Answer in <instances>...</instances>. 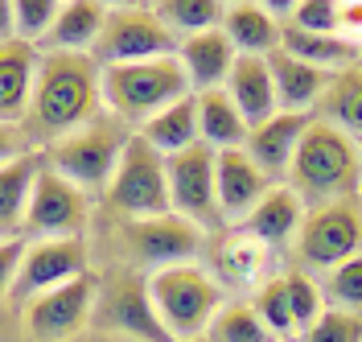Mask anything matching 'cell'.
I'll list each match as a JSON object with an SVG mask.
<instances>
[{
	"instance_id": "obj_9",
	"label": "cell",
	"mask_w": 362,
	"mask_h": 342,
	"mask_svg": "<svg viewBox=\"0 0 362 342\" xmlns=\"http://www.w3.org/2000/svg\"><path fill=\"white\" fill-rule=\"evenodd\" d=\"M119 244L132 264L144 268H169V264H194L206 251V231L181 215H153V219H119Z\"/></svg>"
},
{
	"instance_id": "obj_25",
	"label": "cell",
	"mask_w": 362,
	"mask_h": 342,
	"mask_svg": "<svg viewBox=\"0 0 362 342\" xmlns=\"http://www.w3.org/2000/svg\"><path fill=\"white\" fill-rule=\"evenodd\" d=\"M194 108H198V140L214 153L226 149H243L247 144V120L239 115V108L230 103L226 91H198L194 95Z\"/></svg>"
},
{
	"instance_id": "obj_7",
	"label": "cell",
	"mask_w": 362,
	"mask_h": 342,
	"mask_svg": "<svg viewBox=\"0 0 362 342\" xmlns=\"http://www.w3.org/2000/svg\"><path fill=\"white\" fill-rule=\"evenodd\" d=\"M107 206L119 219H153V215H169V178H165V157L148 140L132 132L124 157L115 165L112 182H107Z\"/></svg>"
},
{
	"instance_id": "obj_10",
	"label": "cell",
	"mask_w": 362,
	"mask_h": 342,
	"mask_svg": "<svg viewBox=\"0 0 362 342\" xmlns=\"http://www.w3.org/2000/svg\"><path fill=\"white\" fill-rule=\"evenodd\" d=\"M95 330L128 334L136 342H173L169 330L160 326L153 297H148V276L140 273H115L112 280H99L95 309H90Z\"/></svg>"
},
{
	"instance_id": "obj_44",
	"label": "cell",
	"mask_w": 362,
	"mask_h": 342,
	"mask_svg": "<svg viewBox=\"0 0 362 342\" xmlns=\"http://www.w3.org/2000/svg\"><path fill=\"white\" fill-rule=\"evenodd\" d=\"M358 206H362V194H358Z\"/></svg>"
},
{
	"instance_id": "obj_5",
	"label": "cell",
	"mask_w": 362,
	"mask_h": 342,
	"mask_svg": "<svg viewBox=\"0 0 362 342\" xmlns=\"http://www.w3.org/2000/svg\"><path fill=\"white\" fill-rule=\"evenodd\" d=\"M128 140H132V128L124 120H115L112 112H103L99 120H90L87 128L54 140L45 149V165L54 173H62L66 182H74L83 194L87 190H107Z\"/></svg>"
},
{
	"instance_id": "obj_13",
	"label": "cell",
	"mask_w": 362,
	"mask_h": 342,
	"mask_svg": "<svg viewBox=\"0 0 362 342\" xmlns=\"http://www.w3.org/2000/svg\"><path fill=\"white\" fill-rule=\"evenodd\" d=\"M83 227H87V194L62 173H54L49 165H42L25 206L21 231L33 239H70V235H83Z\"/></svg>"
},
{
	"instance_id": "obj_16",
	"label": "cell",
	"mask_w": 362,
	"mask_h": 342,
	"mask_svg": "<svg viewBox=\"0 0 362 342\" xmlns=\"http://www.w3.org/2000/svg\"><path fill=\"white\" fill-rule=\"evenodd\" d=\"M300 223H305V203H300L284 182H276L268 194L243 215L239 231L251 235L255 244H264V248L272 251V248H284L288 239H296Z\"/></svg>"
},
{
	"instance_id": "obj_21",
	"label": "cell",
	"mask_w": 362,
	"mask_h": 342,
	"mask_svg": "<svg viewBox=\"0 0 362 342\" xmlns=\"http://www.w3.org/2000/svg\"><path fill=\"white\" fill-rule=\"evenodd\" d=\"M268 67H272V83H276V103H280V112L313 115L317 103H321V95H325V87H329V74L288 58L284 50L272 54Z\"/></svg>"
},
{
	"instance_id": "obj_19",
	"label": "cell",
	"mask_w": 362,
	"mask_h": 342,
	"mask_svg": "<svg viewBox=\"0 0 362 342\" xmlns=\"http://www.w3.org/2000/svg\"><path fill=\"white\" fill-rule=\"evenodd\" d=\"M223 91L230 95V103L239 108V115L247 120V128H255V124H264V120H272L280 112L268 58H235Z\"/></svg>"
},
{
	"instance_id": "obj_39",
	"label": "cell",
	"mask_w": 362,
	"mask_h": 342,
	"mask_svg": "<svg viewBox=\"0 0 362 342\" xmlns=\"http://www.w3.org/2000/svg\"><path fill=\"white\" fill-rule=\"evenodd\" d=\"M25 153H33V144H29L21 124H0V165L25 157Z\"/></svg>"
},
{
	"instance_id": "obj_12",
	"label": "cell",
	"mask_w": 362,
	"mask_h": 342,
	"mask_svg": "<svg viewBox=\"0 0 362 342\" xmlns=\"http://www.w3.org/2000/svg\"><path fill=\"white\" fill-rule=\"evenodd\" d=\"M95 293H99V280H95V273H87V276H78V280H70V285H58L49 293L29 297L25 309H21L29 338L33 342H62L70 334H78L83 326H90Z\"/></svg>"
},
{
	"instance_id": "obj_24",
	"label": "cell",
	"mask_w": 362,
	"mask_h": 342,
	"mask_svg": "<svg viewBox=\"0 0 362 342\" xmlns=\"http://www.w3.org/2000/svg\"><path fill=\"white\" fill-rule=\"evenodd\" d=\"M280 50H284L288 58H296V62H305V67L325 70V74L350 70L362 58L358 46H350V42H341V38H325V33H305V29H296L293 21H280Z\"/></svg>"
},
{
	"instance_id": "obj_23",
	"label": "cell",
	"mask_w": 362,
	"mask_h": 342,
	"mask_svg": "<svg viewBox=\"0 0 362 342\" xmlns=\"http://www.w3.org/2000/svg\"><path fill=\"white\" fill-rule=\"evenodd\" d=\"M112 4H99V0H70L58 4V21L45 38V50H58V54H90L103 21H107Z\"/></svg>"
},
{
	"instance_id": "obj_4",
	"label": "cell",
	"mask_w": 362,
	"mask_h": 342,
	"mask_svg": "<svg viewBox=\"0 0 362 342\" xmlns=\"http://www.w3.org/2000/svg\"><path fill=\"white\" fill-rule=\"evenodd\" d=\"M148 297L169 338H202L223 309V289L202 264H169L148 273Z\"/></svg>"
},
{
	"instance_id": "obj_43",
	"label": "cell",
	"mask_w": 362,
	"mask_h": 342,
	"mask_svg": "<svg viewBox=\"0 0 362 342\" xmlns=\"http://www.w3.org/2000/svg\"><path fill=\"white\" fill-rule=\"evenodd\" d=\"M358 165H362V140H358Z\"/></svg>"
},
{
	"instance_id": "obj_18",
	"label": "cell",
	"mask_w": 362,
	"mask_h": 342,
	"mask_svg": "<svg viewBox=\"0 0 362 342\" xmlns=\"http://www.w3.org/2000/svg\"><path fill=\"white\" fill-rule=\"evenodd\" d=\"M235 46L226 42L223 29H206L198 38H185L177 42V62L189 79V91H223L226 87V74L235 67Z\"/></svg>"
},
{
	"instance_id": "obj_36",
	"label": "cell",
	"mask_w": 362,
	"mask_h": 342,
	"mask_svg": "<svg viewBox=\"0 0 362 342\" xmlns=\"http://www.w3.org/2000/svg\"><path fill=\"white\" fill-rule=\"evenodd\" d=\"M338 4L334 0H300V4H284L280 8V21H293L305 33H325V38H338Z\"/></svg>"
},
{
	"instance_id": "obj_42",
	"label": "cell",
	"mask_w": 362,
	"mask_h": 342,
	"mask_svg": "<svg viewBox=\"0 0 362 342\" xmlns=\"http://www.w3.org/2000/svg\"><path fill=\"white\" fill-rule=\"evenodd\" d=\"M181 342H210V338H206V334H202V338H181Z\"/></svg>"
},
{
	"instance_id": "obj_17",
	"label": "cell",
	"mask_w": 362,
	"mask_h": 342,
	"mask_svg": "<svg viewBox=\"0 0 362 342\" xmlns=\"http://www.w3.org/2000/svg\"><path fill=\"white\" fill-rule=\"evenodd\" d=\"M309 120L313 115H293V112H276L272 120L264 124H255L247 132V157L268 173L272 182H280L284 173H288V165H293V153L300 137H305V128H309Z\"/></svg>"
},
{
	"instance_id": "obj_6",
	"label": "cell",
	"mask_w": 362,
	"mask_h": 342,
	"mask_svg": "<svg viewBox=\"0 0 362 342\" xmlns=\"http://www.w3.org/2000/svg\"><path fill=\"white\" fill-rule=\"evenodd\" d=\"M90 58L103 70L153 62V58H177V38L165 29L153 4H119V8L112 4Z\"/></svg>"
},
{
	"instance_id": "obj_35",
	"label": "cell",
	"mask_w": 362,
	"mask_h": 342,
	"mask_svg": "<svg viewBox=\"0 0 362 342\" xmlns=\"http://www.w3.org/2000/svg\"><path fill=\"white\" fill-rule=\"evenodd\" d=\"M13 8H17V42L42 50L58 21V0H17Z\"/></svg>"
},
{
	"instance_id": "obj_20",
	"label": "cell",
	"mask_w": 362,
	"mask_h": 342,
	"mask_svg": "<svg viewBox=\"0 0 362 342\" xmlns=\"http://www.w3.org/2000/svg\"><path fill=\"white\" fill-rule=\"evenodd\" d=\"M42 50L25 42H4L0 46V124H21L29 112V95L37 79Z\"/></svg>"
},
{
	"instance_id": "obj_40",
	"label": "cell",
	"mask_w": 362,
	"mask_h": 342,
	"mask_svg": "<svg viewBox=\"0 0 362 342\" xmlns=\"http://www.w3.org/2000/svg\"><path fill=\"white\" fill-rule=\"evenodd\" d=\"M338 38L362 50V0H346V4H338Z\"/></svg>"
},
{
	"instance_id": "obj_32",
	"label": "cell",
	"mask_w": 362,
	"mask_h": 342,
	"mask_svg": "<svg viewBox=\"0 0 362 342\" xmlns=\"http://www.w3.org/2000/svg\"><path fill=\"white\" fill-rule=\"evenodd\" d=\"M251 309L259 314V321L272 330V338L276 342H288V338H300V330H296L293 321V309H288V289H284V276H272L264 280L255 297H251Z\"/></svg>"
},
{
	"instance_id": "obj_37",
	"label": "cell",
	"mask_w": 362,
	"mask_h": 342,
	"mask_svg": "<svg viewBox=\"0 0 362 342\" xmlns=\"http://www.w3.org/2000/svg\"><path fill=\"white\" fill-rule=\"evenodd\" d=\"M300 342H362V314H346V309H334L329 305L300 334Z\"/></svg>"
},
{
	"instance_id": "obj_34",
	"label": "cell",
	"mask_w": 362,
	"mask_h": 342,
	"mask_svg": "<svg viewBox=\"0 0 362 342\" xmlns=\"http://www.w3.org/2000/svg\"><path fill=\"white\" fill-rule=\"evenodd\" d=\"M284 289H288V309H293L296 330L305 334V330L329 309V305H325V293H321V285H317L309 273H288L284 276Z\"/></svg>"
},
{
	"instance_id": "obj_14",
	"label": "cell",
	"mask_w": 362,
	"mask_h": 342,
	"mask_svg": "<svg viewBox=\"0 0 362 342\" xmlns=\"http://www.w3.org/2000/svg\"><path fill=\"white\" fill-rule=\"evenodd\" d=\"M87 239L83 235H70V239H33L25 244L21 256V273L13 280V297L17 301H29L37 293H49L58 285H70L78 276H87Z\"/></svg>"
},
{
	"instance_id": "obj_1",
	"label": "cell",
	"mask_w": 362,
	"mask_h": 342,
	"mask_svg": "<svg viewBox=\"0 0 362 342\" xmlns=\"http://www.w3.org/2000/svg\"><path fill=\"white\" fill-rule=\"evenodd\" d=\"M103 112H107L103 108V67L90 54L42 50L29 112L21 120L29 144L37 153H45L54 140L87 128L90 120H99Z\"/></svg>"
},
{
	"instance_id": "obj_3",
	"label": "cell",
	"mask_w": 362,
	"mask_h": 342,
	"mask_svg": "<svg viewBox=\"0 0 362 342\" xmlns=\"http://www.w3.org/2000/svg\"><path fill=\"white\" fill-rule=\"evenodd\" d=\"M185 95L194 91H189V79L177 58H153V62L103 70V108L115 120H124L132 132Z\"/></svg>"
},
{
	"instance_id": "obj_22",
	"label": "cell",
	"mask_w": 362,
	"mask_h": 342,
	"mask_svg": "<svg viewBox=\"0 0 362 342\" xmlns=\"http://www.w3.org/2000/svg\"><path fill=\"white\" fill-rule=\"evenodd\" d=\"M223 33L239 58H272L280 50V21L268 4H226Z\"/></svg>"
},
{
	"instance_id": "obj_27",
	"label": "cell",
	"mask_w": 362,
	"mask_h": 342,
	"mask_svg": "<svg viewBox=\"0 0 362 342\" xmlns=\"http://www.w3.org/2000/svg\"><path fill=\"white\" fill-rule=\"evenodd\" d=\"M313 115L325 120V124H334L350 140H362V67L329 74V87H325Z\"/></svg>"
},
{
	"instance_id": "obj_33",
	"label": "cell",
	"mask_w": 362,
	"mask_h": 342,
	"mask_svg": "<svg viewBox=\"0 0 362 342\" xmlns=\"http://www.w3.org/2000/svg\"><path fill=\"white\" fill-rule=\"evenodd\" d=\"M321 293H325V301H334V309L362 314V251L354 260H346V264H338V268L325 273Z\"/></svg>"
},
{
	"instance_id": "obj_11",
	"label": "cell",
	"mask_w": 362,
	"mask_h": 342,
	"mask_svg": "<svg viewBox=\"0 0 362 342\" xmlns=\"http://www.w3.org/2000/svg\"><path fill=\"white\" fill-rule=\"evenodd\" d=\"M214 165L218 153L206 149L202 140L181 149L173 157H165V178H169V206L173 215L198 223V227H218L223 210H218V190H214Z\"/></svg>"
},
{
	"instance_id": "obj_31",
	"label": "cell",
	"mask_w": 362,
	"mask_h": 342,
	"mask_svg": "<svg viewBox=\"0 0 362 342\" xmlns=\"http://www.w3.org/2000/svg\"><path fill=\"white\" fill-rule=\"evenodd\" d=\"M206 338L210 342H276L272 330L259 321V314L251 309V301H230V305H223L214 314V321H210Z\"/></svg>"
},
{
	"instance_id": "obj_28",
	"label": "cell",
	"mask_w": 362,
	"mask_h": 342,
	"mask_svg": "<svg viewBox=\"0 0 362 342\" xmlns=\"http://www.w3.org/2000/svg\"><path fill=\"white\" fill-rule=\"evenodd\" d=\"M136 132L148 140L160 157H173V153H181V149L198 144V108H194V95L169 103L165 112H157L148 124H140Z\"/></svg>"
},
{
	"instance_id": "obj_29",
	"label": "cell",
	"mask_w": 362,
	"mask_h": 342,
	"mask_svg": "<svg viewBox=\"0 0 362 342\" xmlns=\"http://www.w3.org/2000/svg\"><path fill=\"white\" fill-rule=\"evenodd\" d=\"M214 268H218V280L235 285V289H251L264 276V268H268V248L255 244L243 231H235V235H226L223 244H218Z\"/></svg>"
},
{
	"instance_id": "obj_26",
	"label": "cell",
	"mask_w": 362,
	"mask_h": 342,
	"mask_svg": "<svg viewBox=\"0 0 362 342\" xmlns=\"http://www.w3.org/2000/svg\"><path fill=\"white\" fill-rule=\"evenodd\" d=\"M45 165V153H25V157L0 165V239H13V231H21L25 206L33 194V182Z\"/></svg>"
},
{
	"instance_id": "obj_15",
	"label": "cell",
	"mask_w": 362,
	"mask_h": 342,
	"mask_svg": "<svg viewBox=\"0 0 362 342\" xmlns=\"http://www.w3.org/2000/svg\"><path fill=\"white\" fill-rule=\"evenodd\" d=\"M272 186L276 182L247 157V149H226V153H218L214 190H218V210H223V219H243Z\"/></svg>"
},
{
	"instance_id": "obj_38",
	"label": "cell",
	"mask_w": 362,
	"mask_h": 342,
	"mask_svg": "<svg viewBox=\"0 0 362 342\" xmlns=\"http://www.w3.org/2000/svg\"><path fill=\"white\" fill-rule=\"evenodd\" d=\"M21 256H25V244L13 235V239H0V297L13 293V280L21 273Z\"/></svg>"
},
{
	"instance_id": "obj_2",
	"label": "cell",
	"mask_w": 362,
	"mask_h": 342,
	"mask_svg": "<svg viewBox=\"0 0 362 342\" xmlns=\"http://www.w3.org/2000/svg\"><path fill=\"white\" fill-rule=\"evenodd\" d=\"M284 186L300 203L325 206L341 198L362 194V165H358V140H350L325 120H309L305 137L296 144L293 165L284 173Z\"/></svg>"
},
{
	"instance_id": "obj_30",
	"label": "cell",
	"mask_w": 362,
	"mask_h": 342,
	"mask_svg": "<svg viewBox=\"0 0 362 342\" xmlns=\"http://www.w3.org/2000/svg\"><path fill=\"white\" fill-rule=\"evenodd\" d=\"M153 8L177 42L198 38L206 29H223V13H226V4H218V0H165V4H153Z\"/></svg>"
},
{
	"instance_id": "obj_41",
	"label": "cell",
	"mask_w": 362,
	"mask_h": 342,
	"mask_svg": "<svg viewBox=\"0 0 362 342\" xmlns=\"http://www.w3.org/2000/svg\"><path fill=\"white\" fill-rule=\"evenodd\" d=\"M4 42H17V8L8 0H0V46Z\"/></svg>"
},
{
	"instance_id": "obj_8",
	"label": "cell",
	"mask_w": 362,
	"mask_h": 342,
	"mask_svg": "<svg viewBox=\"0 0 362 342\" xmlns=\"http://www.w3.org/2000/svg\"><path fill=\"white\" fill-rule=\"evenodd\" d=\"M362 251V206L358 198L309 206L305 223L296 231V260L305 268H338Z\"/></svg>"
}]
</instances>
